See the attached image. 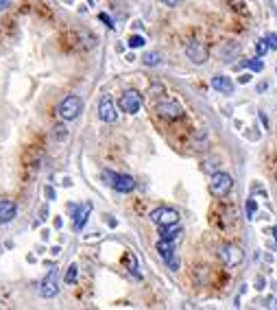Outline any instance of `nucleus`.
Listing matches in <instances>:
<instances>
[{
	"label": "nucleus",
	"mask_w": 277,
	"mask_h": 310,
	"mask_svg": "<svg viewBox=\"0 0 277 310\" xmlns=\"http://www.w3.org/2000/svg\"><path fill=\"white\" fill-rule=\"evenodd\" d=\"M273 236H275V242H277V225L273 228Z\"/></svg>",
	"instance_id": "obj_32"
},
{
	"label": "nucleus",
	"mask_w": 277,
	"mask_h": 310,
	"mask_svg": "<svg viewBox=\"0 0 277 310\" xmlns=\"http://www.w3.org/2000/svg\"><path fill=\"white\" fill-rule=\"evenodd\" d=\"M90 212H92V203H83L81 208H76V212H74V230L76 232H81L83 228H85Z\"/></svg>",
	"instance_id": "obj_14"
},
{
	"label": "nucleus",
	"mask_w": 277,
	"mask_h": 310,
	"mask_svg": "<svg viewBox=\"0 0 277 310\" xmlns=\"http://www.w3.org/2000/svg\"><path fill=\"white\" fill-rule=\"evenodd\" d=\"M155 249H157L159 256H162L166 262H170V260L175 258V240H164V238H159V242L155 245Z\"/></svg>",
	"instance_id": "obj_15"
},
{
	"label": "nucleus",
	"mask_w": 277,
	"mask_h": 310,
	"mask_svg": "<svg viewBox=\"0 0 277 310\" xmlns=\"http://www.w3.org/2000/svg\"><path fill=\"white\" fill-rule=\"evenodd\" d=\"M220 168H223V159H220L218 155H212V157H208L201 162V170L206 175H214V173H218Z\"/></svg>",
	"instance_id": "obj_16"
},
{
	"label": "nucleus",
	"mask_w": 277,
	"mask_h": 310,
	"mask_svg": "<svg viewBox=\"0 0 277 310\" xmlns=\"http://www.w3.org/2000/svg\"><path fill=\"white\" fill-rule=\"evenodd\" d=\"M57 278H59L57 269H51V271L46 273V278L40 282V295H42V297H55V295L59 293Z\"/></svg>",
	"instance_id": "obj_8"
},
{
	"label": "nucleus",
	"mask_w": 277,
	"mask_h": 310,
	"mask_svg": "<svg viewBox=\"0 0 277 310\" xmlns=\"http://www.w3.org/2000/svg\"><path fill=\"white\" fill-rule=\"evenodd\" d=\"M247 66H249L251 70H256V73H260V70L264 68V64H262V59H260V57H256V59H249Z\"/></svg>",
	"instance_id": "obj_22"
},
{
	"label": "nucleus",
	"mask_w": 277,
	"mask_h": 310,
	"mask_svg": "<svg viewBox=\"0 0 277 310\" xmlns=\"http://www.w3.org/2000/svg\"><path fill=\"white\" fill-rule=\"evenodd\" d=\"M238 55H240V42H236V40H227L218 46V57L223 59V62H234Z\"/></svg>",
	"instance_id": "obj_11"
},
{
	"label": "nucleus",
	"mask_w": 277,
	"mask_h": 310,
	"mask_svg": "<svg viewBox=\"0 0 277 310\" xmlns=\"http://www.w3.org/2000/svg\"><path fill=\"white\" fill-rule=\"evenodd\" d=\"M181 234V228L177 223H170V225H159V236L164 240H175L177 236Z\"/></svg>",
	"instance_id": "obj_17"
},
{
	"label": "nucleus",
	"mask_w": 277,
	"mask_h": 310,
	"mask_svg": "<svg viewBox=\"0 0 277 310\" xmlns=\"http://www.w3.org/2000/svg\"><path fill=\"white\" fill-rule=\"evenodd\" d=\"M81 112H83V101H81V96H76V94L66 96L57 107V116L62 120H74V118H79Z\"/></svg>",
	"instance_id": "obj_1"
},
{
	"label": "nucleus",
	"mask_w": 277,
	"mask_h": 310,
	"mask_svg": "<svg viewBox=\"0 0 277 310\" xmlns=\"http://www.w3.org/2000/svg\"><path fill=\"white\" fill-rule=\"evenodd\" d=\"M249 81H251V75H242L240 77V83H249Z\"/></svg>",
	"instance_id": "obj_31"
},
{
	"label": "nucleus",
	"mask_w": 277,
	"mask_h": 310,
	"mask_svg": "<svg viewBox=\"0 0 277 310\" xmlns=\"http://www.w3.org/2000/svg\"><path fill=\"white\" fill-rule=\"evenodd\" d=\"M98 18H101L105 24H107V29H114V22H112V18H109L107 13H98Z\"/></svg>",
	"instance_id": "obj_26"
},
{
	"label": "nucleus",
	"mask_w": 277,
	"mask_h": 310,
	"mask_svg": "<svg viewBox=\"0 0 277 310\" xmlns=\"http://www.w3.org/2000/svg\"><path fill=\"white\" fill-rule=\"evenodd\" d=\"M162 4H166V7H177V4L181 2V0H159Z\"/></svg>",
	"instance_id": "obj_28"
},
{
	"label": "nucleus",
	"mask_w": 277,
	"mask_h": 310,
	"mask_svg": "<svg viewBox=\"0 0 277 310\" xmlns=\"http://www.w3.org/2000/svg\"><path fill=\"white\" fill-rule=\"evenodd\" d=\"M118 107H120V112H125V114H138L142 107V96L136 90H127V92H123V96L118 98Z\"/></svg>",
	"instance_id": "obj_5"
},
{
	"label": "nucleus",
	"mask_w": 277,
	"mask_h": 310,
	"mask_svg": "<svg viewBox=\"0 0 277 310\" xmlns=\"http://www.w3.org/2000/svg\"><path fill=\"white\" fill-rule=\"evenodd\" d=\"M218 258L225 267H238L245 258V251H242L238 245H223L218 249Z\"/></svg>",
	"instance_id": "obj_4"
},
{
	"label": "nucleus",
	"mask_w": 277,
	"mask_h": 310,
	"mask_svg": "<svg viewBox=\"0 0 277 310\" xmlns=\"http://www.w3.org/2000/svg\"><path fill=\"white\" fill-rule=\"evenodd\" d=\"M212 87L220 94H234V83H231V79L229 77H225V75L212 77Z\"/></svg>",
	"instance_id": "obj_13"
},
{
	"label": "nucleus",
	"mask_w": 277,
	"mask_h": 310,
	"mask_svg": "<svg viewBox=\"0 0 277 310\" xmlns=\"http://www.w3.org/2000/svg\"><path fill=\"white\" fill-rule=\"evenodd\" d=\"M159 92H164V87H162V85H153V87H148V96H159Z\"/></svg>",
	"instance_id": "obj_27"
},
{
	"label": "nucleus",
	"mask_w": 277,
	"mask_h": 310,
	"mask_svg": "<svg viewBox=\"0 0 277 310\" xmlns=\"http://www.w3.org/2000/svg\"><path fill=\"white\" fill-rule=\"evenodd\" d=\"M231 188H234V177H231L229 173L218 170V173L212 175V181H209V192H212L214 197H227L231 192Z\"/></svg>",
	"instance_id": "obj_3"
},
{
	"label": "nucleus",
	"mask_w": 277,
	"mask_h": 310,
	"mask_svg": "<svg viewBox=\"0 0 277 310\" xmlns=\"http://www.w3.org/2000/svg\"><path fill=\"white\" fill-rule=\"evenodd\" d=\"M44 195H46L48 199H55V190H53V188H51V186H48V188H46V190H44Z\"/></svg>",
	"instance_id": "obj_30"
},
{
	"label": "nucleus",
	"mask_w": 277,
	"mask_h": 310,
	"mask_svg": "<svg viewBox=\"0 0 277 310\" xmlns=\"http://www.w3.org/2000/svg\"><path fill=\"white\" fill-rule=\"evenodd\" d=\"M116 105H114V98L109 94H103L101 103H98V118L103 123H116Z\"/></svg>",
	"instance_id": "obj_9"
},
{
	"label": "nucleus",
	"mask_w": 277,
	"mask_h": 310,
	"mask_svg": "<svg viewBox=\"0 0 277 310\" xmlns=\"http://www.w3.org/2000/svg\"><path fill=\"white\" fill-rule=\"evenodd\" d=\"M151 221L157 225H170V223H179V212L175 208H155L151 214Z\"/></svg>",
	"instance_id": "obj_6"
},
{
	"label": "nucleus",
	"mask_w": 277,
	"mask_h": 310,
	"mask_svg": "<svg viewBox=\"0 0 277 310\" xmlns=\"http://www.w3.org/2000/svg\"><path fill=\"white\" fill-rule=\"evenodd\" d=\"M11 2H13V0H0V11L7 9V7H11Z\"/></svg>",
	"instance_id": "obj_29"
},
{
	"label": "nucleus",
	"mask_w": 277,
	"mask_h": 310,
	"mask_svg": "<svg viewBox=\"0 0 277 310\" xmlns=\"http://www.w3.org/2000/svg\"><path fill=\"white\" fill-rule=\"evenodd\" d=\"M114 188L116 192H123V195H127V192H131L136 188V181H134V177L131 175H116L112 177V184H109Z\"/></svg>",
	"instance_id": "obj_12"
},
{
	"label": "nucleus",
	"mask_w": 277,
	"mask_h": 310,
	"mask_svg": "<svg viewBox=\"0 0 277 310\" xmlns=\"http://www.w3.org/2000/svg\"><path fill=\"white\" fill-rule=\"evenodd\" d=\"M127 44H129V48H140V46H144V44H146V40H144L142 35H131Z\"/></svg>",
	"instance_id": "obj_20"
},
{
	"label": "nucleus",
	"mask_w": 277,
	"mask_h": 310,
	"mask_svg": "<svg viewBox=\"0 0 277 310\" xmlns=\"http://www.w3.org/2000/svg\"><path fill=\"white\" fill-rule=\"evenodd\" d=\"M155 112H157L159 118L168 120V123L179 120V118H184V116H186L184 107H181L177 101H173V98H162V101H157V105H155Z\"/></svg>",
	"instance_id": "obj_2"
},
{
	"label": "nucleus",
	"mask_w": 277,
	"mask_h": 310,
	"mask_svg": "<svg viewBox=\"0 0 277 310\" xmlns=\"http://www.w3.org/2000/svg\"><path fill=\"white\" fill-rule=\"evenodd\" d=\"M186 55H188V59H192V64L208 62V48H206V44L199 40H190L186 44Z\"/></svg>",
	"instance_id": "obj_7"
},
{
	"label": "nucleus",
	"mask_w": 277,
	"mask_h": 310,
	"mask_svg": "<svg viewBox=\"0 0 277 310\" xmlns=\"http://www.w3.org/2000/svg\"><path fill=\"white\" fill-rule=\"evenodd\" d=\"M66 136H68V131H66L64 125H57V127H55V138H57V140H62V138H66Z\"/></svg>",
	"instance_id": "obj_25"
},
{
	"label": "nucleus",
	"mask_w": 277,
	"mask_h": 310,
	"mask_svg": "<svg viewBox=\"0 0 277 310\" xmlns=\"http://www.w3.org/2000/svg\"><path fill=\"white\" fill-rule=\"evenodd\" d=\"M256 210H258L256 199H249V201H247V217L253 219V217H256Z\"/></svg>",
	"instance_id": "obj_21"
},
{
	"label": "nucleus",
	"mask_w": 277,
	"mask_h": 310,
	"mask_svg": "<svg viewBox=\"0 0 277 310\" xmlns=\"http://www.w3.org/2000/svg\"><path fill=\"white\" fill-rule=\"evenodd\" d=\"M76 275H79V267H76V264H70L68 271H66V275H64V282L66 284H74Z\"/></svg>",
	"instance_id": "obj_19"
},
{
	"label": "nucleus",
	"mask_w": 277,
	"mask_h": 310,
	"mask_svg": "<svg viewBox=\"0 0 277 310\" xmlns=\"http://www.w3.org/2000/svg\"><path fill=\"white\" fill-rule=\"evenodd\" d=\"M256 48H258V57L267 55V51H269V44H267V40H260V42L256 44Z\"/></svg>",
	"instance_id": "obj_23"
},
{
	"label": "nucleus",
	"mask_w": 277,
	"mask_h": 310,
	"mask_svg": "<svg viewBox=\"0 0 277 310\" xmlns=\"http://www.w3.org/2000/svg\"><path fill=\"white\" fill-rule=\"evenodd\" d=\"M264 40H267L269 48H273V51H277V35H275V33H269V35L264 37Z\"/></svg>",
	"instance_id": "obj_24"
},
{
	"label": "nucleus",
	"mask_w": 277,
	"mask_h": 310,
	"mask_svg": "<svg viewBox=\"0 0 277 310\" xmlns=\"http://www.w3.org/2000/svg\"><path fill=\"white\" fill-rule=\"evenodd\" d=\"M18 217V203L13 199H0V225L11 223Z\"/></svg>",
	"instance_id": "obj_10"
},
{
	"label": "nucleus",
	"mask_w": 277,
	"mask_h": 310,
	"mask_svg": "<svg viewBox=\"0 0 277 310\" xmlns=\"http://www.w3.org/2000/svg\"><path fill=\"white\" fill-rule=\"evenodd\" d=\"M159 64H162V53L153 51L144 55V66H159Z\"/></svg>",
	"instance_id": "obj_18"
}]
</instances>
